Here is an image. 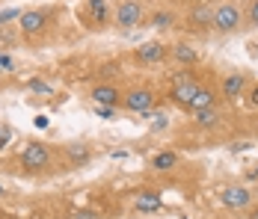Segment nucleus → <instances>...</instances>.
<instances>
[{
	"instance_id": "nucleus-28",
	"label": "nucleus",
	"mask_w": 258,
	"mask_h": 219,
	"mask_svg": "<svg viewBox=\"0 0 258 219\" xmlns=\"http://www.w3.org/2000/svg\"><path fill=\"white\" fill-rule=\"evenodd\" d=\"M249 175H252V178H258V169H252V172H249Z\"/></svg>"
},
{
	"instance_id": "nucleus-7",
	"label": "nucleus",
	"mask_w": 258,
	"mask_h": 219,
	"mask_svg": "<svg viewBox=\"0 0 258 219\" xmlns=\"http://www.w3.org/2000/svg\"><path fill=\"white\" fill-rule=\"evenodd\" d=\"M137 57H140V63H161L163 57H166V48H163L161 42H146V45H140V51H137Z\"/></svg>"
},
{
	"instance_id": "nucleus-10",
	"label": "nucleus",
	"mask_w": 258,
	"mask_h": 219,
	"mask_svg": "<svg viewBox=\"0 0 258 219\" xmlns=\"http://www.w3.org/2000/svg\"><path fill=\"white\" fill-rule=\"evenodd\" d=\"M92 101L101 104V107H116L119 92H116V86H95V89H92Z\"/></svg>"
},
{
	"instance_id": "nucleus-13",
	"label": "nucleus",
	"mask_w": 258,
	"mask_h": 219,
	"mask_svg": "<svg viewBox=\"0 0 258 219\" xmlns=\"http://www.w3.org/2000/svg\"><path fill=\"white\" fill-rule=\"evenodd\" d=\"M220 122V113L214 110V107H205V110H196V125L202 127H214Z\"/></svg>"
},
{
	"instance_id": "nucleus-22",
	"label": "nucleus",
	"mask_w": 258,
	"mask_h": 219,
	"mask_svg": "<svg viewBox=\"0 0 258 219\" xmlns=\"http://www.w3.org/2000/svg\"><path fill=\"white\" fill-rule=\"evenodd\" d=\"M30 89H33V92H39V95H51V86H48V83H42V80H33Z\"/></svg>"
},
{
	"instance_id": "nucleus-4",
	"label": "nucleus",
	"mask_w": 258,
	"mask_h": 219,
	"mask_svg": "<svg viewBox=\"0 0 258 219\" xmlns=\"http://www.w3.org/2000/svg\"><path fill=\"white\" fill-rule=\"evenodd\" d=\"M125 107H128L131 113L146 116V113H152V107H155V95L149 92V89H134V92L125 95Z\"/></svg>"
},
{
	"instance_id": "nucleus-18",
	"label": "nucleus",
	"mask_w": 258,
	"mask_h": 219,
	"mask_svg": "<svg viewBox=\"0 0 258 219\" xmlns=\"http://www.w3.org/2000/svg\"><path fill=\"white\" fill-rule=\"evenodd\" d=\"M68 157H71L74 163H86V160H89V148H86L83 142H74V145H68Z\"/></svg>"
},
{
	"instance_id": "nucleus-25",
	"label": "nucleus",
	"mask_w": 258,
	"mask_h": 219,
	"mask_svg": "<svg viewBox=\"0 0 258 219\" xmlns=\"http://www.w3.org/2000/svg\"><path fill=\"white\" fill-rule=\"evenodd\" d=\"M0 71H12V57L0 54Z\"/></svg>"
},
{
	"instance_id": "nucleus-8",
	"label": "nucleus",
	"mask_w": 258,
	"mask_h": 219,
	"mask_svg": "<svg viewBox=\"0 0 258 219\" xmlns=\"http://www.w3.org/2000/svg\"><path fill=\"white\" fill-rule=\"evenodd\" d=\"M163 207V198L158 192H140L137 195V210L140 213H158Z\"/></svg>"
},
{
	"instance_id": "nucleus-15",
	"label": "nucleus",
	"mask_w": 258,
	"mask_h": 219,
	"mask_svg": "<svg viewBox=\"0 0 258 219\" xmlns=\"http://www.w3.org/2000/svg\"><path fill=\"white\" fill-rule=\"evenodd\" d=\"M205 107H214V95H211V89H202L199 86V92H196V98L190 101V110H205Z\"/></svg>"
},
{
	"instance_id": "nucleus-20",
	"label": "nucleus",
	"mask_w": 258,
	"mask_h": 219,
	"mask_svg": "<svg viewBox=\"0 0 258 219\" xmlns=\"http://www.w3.org/2000/svg\"><path fill=\"white\" fill-rule=\"evenodd\" d=\"M15 18H21V9H3V12H0V24L15 21Z\"/></svg>"
},
{
	"instance_id": "nucleus-2",
	"label": "nucleus",
	"mask_w": 258,
	"mask_h": 219,
	"mask_svg": "<svg viewBox=\"0 0 258 219\" xmlns=\"http://www.w3.org/2000/svg\"><path fill=\"white\" fill-rule=\"evenodd\" d=\"M140 21H143V6H140L137 0H122L119 9H116V24H119L122 30H131V27H137Z\"/></svg>"
},
{
	"instance_id": "nucleus-17",
	"label": "nucleus",
	"mask_w": 258,
	"mask_h": 219,
	"mask_svg": "<svg viewBox=\"0 0 258 219\" xmlns=\"http://www.w3.org/2000/svg\"><path fill=\"white\" fill-rule=\"evenodd\" d=\"M175 163H178V154H172V151H161V154L152 160V166H155V169H161V172H163V169H172Z\"/></svg>"
},
{
	"instance_id": "nucleus-27",
	"label": "nucleus",
	"mask_w": 258,
	"mask_h": 219,
	"mask_svg": "<svg viewBox=\"0 0 258 219\" xmlns=\"http://www.w3.org/2000/svg\"><path fill=\"white\" fill-rule=\"evenodd\" d=\"M3 145H6V133H0V148H3Z\"/></svg>"
},
{
	"instance_id": "nucleus-3",
	"label": "nucleus",
	"mask_w": 258,
	"mask_h": 219,
	"mask_svg": "<svg viewBox=\"0 0 258 219\" xmlns=\"http://www.w3.org/2000/svg\"><path fill=\"white\" fill-rule=\"evenodd\" d=\"M48 160H51V151H48L42 142H30V145L21 151V163H24L27 169H45Z\"/></svg>"
},
{
	"instance_id": "nucleus-11",
	"label": "nucleus",
	"mask_w": 258,
	"mask_h": 219,
	"mask_svg": "<svg viewBox=\"0 0 258 219\" xmlns=\"http://www.w3.org/2000/svg\"><path fill=\"white\" fill-rule=\"evenodd\" d=\"M190 21H193V24H199V27L214 24V9H211V3H196L193 12H190Z\"/></svg>"
},
{
	"instance_id": "nucleus-31",
	"label": "nucleus",
	"mask_w": 258,
	"mask_h": 219,
	"mask_svg": "<svg viewBox=\"0 0 258 219\" xmlns=\"http://www.w3.org/2000/svg\"><path fill=\"white\" fill-rule=\"evenodd\" d=\"M0 195H3V187H0Z\"/></svg>"
},
{
	"instance_id": "nucleus-30",
	"label": "nucleus",
	"mask_w": 258,
	"mask_h": 219,
	"mask_svg": "<svg viewBox=\"0 0 258 219\" xmlns=\"http://www.w3.org/2000/svg\"><path fill=\"white\" fill-rule=\"evenodd\" d=\"M193 3H211V0H193Z\"/></svg>"
},
{
	"instance_id": "nucleus-24",
	"label": "nucleus",
	"mask_w": 258,
	"mask_h": 219,
	"mask_svg": "<svg viewBox=\"0 0 258 219\" xmlns=\"http://www.w3.org/2000/svg\"><path fill=\"white\" fill-rule=\"evenodd\" d=\"M95 113L101 116V119H113V107H101V104H98V107H95Z\"/></svg>"
},
{
	"instance_id": "nucleus-6",
	"label": "nucleus",
	"mask_w": 258,
	"mask_h": 219,
	"mask_svg": "<svg viewBox=\"0 0 258 219\" xmlns=\"http://www.w3.org/2000/svg\"><path fill=\"white\" fill-rule=\"evenodd\" d=\"M45 12L42 9H30V12H21V18H18V27L21 33H27V36H36L39 30H45Z\"/></svg>"
},
{
	"instance_id": "nucleus-29",
	"label": "nucleus",
	"mask_w": 258,
	"mask_h": 219,
	"mask_svg": "<svg viewBox=\"0 0 258 219\" xmlns=\"http://www.w3.org/2000/svg\"><path fill=\"white\" fill-rule=\"evenodd\" d=\"M249 219H258V210H252V216H249Z\"/></svg>"
},
{
	"instance_id": "nucleus-12",
	"label": "nucleus",
	"mask_w": 258,
	"mask_h": 219,
	"mask_svg": "<svg viewBox=\"0 0 258 219\" xmlns=\"http://www.w3.org/2000/svg\"><path fill=\"white\" fill-rule=\"evenodd\" d=\"M243 86H246L243 74H228L226 80H223V95L226 98H237V95L243 92Z\"/></svg>"
},
{
	"instance_id": "nucleus-26",
	"label": "nucleus",
	"mask_w": 258,
	"mask_h": 219,
	"mask_svg": "<svg viewBox=\"0 0 258 219\" xmlns=\"http://www.w3.org/2000/svg\"><path fill=\"white\" fill-rule=\"evenodd\" d=\"M249 104H252V107H258V86L252 89V95H249Z\"/></svg>"
},
{
	"instance_id": "nucleus-21",
	"label": "nucleus",
	"mask_w": 258,
	"mask_h": 219,
	"mask_svg": "<svg viewBox=\"0 0 258 219\" xmlns=\"http://www.w3.org/2000/svg\"><path fill=\"white\" fill-rule=\"evenodd\" d=\"M146 116H152V113H146ZM152 119H155V122H152L155 130H166V127H169V119H166V116H152Z\"/></svg>"
},
{
	"instance_id": "nucleus-19",
	"label": "nucleus",
	"mask_w": 258,
	"mask_h": 219,
	"mask_svg": "<svg viewBox=\"0 0 258 219\" xmlns=\"http://www.w3.org/2000/svg\"><path fill=\"white\" fill-rule=\"evenodd\" d=\"M152 24H155V27H169V24H172V15H169V12H158V15L152 18Z\"/></svg>"
},
{
	"instance_id": "nucleus-16",
	"label": "nucleus",
	"mask_w": 258,
	"mask_h": 219,
	"mask_svg": "<svg viewBox=\"0 0 258 219\" xmlns=\"http://www.w3.org/2000/svg\"><path fill=\"white\" fill-rule=\"evenodd\" d=\"M89 15L95 24H104L107 21V0H89Z\"/></svg>"
},
{
	"instance_id": "nucleus-5",
	"label": "nucleus",
	"mask_w": 258,
	"mask_h": 219,
	"mask_svg": "<svg viewBox=\"0 0 258 219\" xmlns=\"http://www.w3.org/2000/svg\"><path fill=\"white\" fill-rule=\"evenodd\" d=\"M220 198H223V204H226L228 210H243V207H249V201H252V195H249V189L246 187L220 189Z\"/></svg>"
},
{
	"instance_id": "nucleus-1",
	"label": "nucleus",
	"mask_w": 258,
	"mask_h": 219,
	"mask_svg": "<svg viewBox=\"0 0 258 219\" xmlns=\"http://www.w3.org/2000/svg\"><path fill=\"white\" fill-rule=\"evenodd\" d=\"M240 27V9L234 3H223L214 9V30L220 33H231Z\"/></svg>"
},
{
	"instance_id": "nucleus-23",
	"label": "nucleus",
	"mask_w": 258,
	"mask_h": 219,
	"mask_svg": "<svg viewBox=\"0 0 258 219\" xmlns=\"http://www.w3.org/2000/svg\"><path fill=\"white\" fill-rule=\"evenodd\" d=\"M249 24H255V27H258V0L249 3Z\"/></svg>"
},
{
	"instance_id": "nucleus-9",
	"label": "nucleus",
	"mask_w": 258,
	"mask_h": 219,
	"mask_svg": "<svg viewBox=\"0 0 258 219\" xmlns=\"http://www.w3.org/2000/svg\"><path fill=\"white\" fill-rule=\"evenodd\" d=\"M199 92V86H196L193 80H187V83H178V86H172V98L178 101V104H184V107H190V101L196 98Z\"/></svg>"
},
{
	"instance_id": "nucleus-14",
	"label": "nucleus",
	"mask_w": 258,
	"mask_h": 219,
	"mask_svg": "<svg viewBox=\"0 0 258 219\" xmlns=\"http://www.w3.org/2000/svg\"><path fill=\"white\" fill-rule=\"evenodd\" d=\"M172 57H175L178 63H187V65L199 60V54H196L190 45H172Z\"/></svg>"
}]
</instances>
